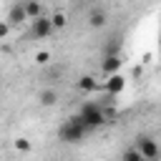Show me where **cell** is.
<instances>
[{
  "mask_svg": "<svg viewBox=\"0 0 161 161\" xmlns=\"http://www.w3.org/2000/svg\"><path fill=\"white\" fill-rule=\"evenodd\" d=\"M136 146H138V151L143 153V158H158V156H161V148H158V143H156L151 136H138V138H136Z\"/></svg>",
  "mask_w": 161,
  "mask_h": 161,
  "instance_id": "cell-3",
  "label": "cell"
},
{
  "mask_svg": "<svg viewBox=\"0 0 161 161\" xmlns=\"http://www.w3.org/2000/svg\"><path fill=\"white\" fill-rule=\"evenodd\" d=\"M5 20L10 23V28H20L25 20H30V18H28V13H25V3H15V5H10V10H8Z\"/></svg>",
  "mask_w": 161,
  "mask_h": 161,
  "instance_id": "cell-4",
  "label": "cell"
},
{
  "mask_svg": "<svg viewBox=\"0 0 161 161\" xmlns=\"http://www.w3.org/2000/svg\"><path fill=\"white\" fill-rule=\"evenodd\" d=\"M8 33H10V23L8 20H0V40L8 38Z\"/></svg>",
  "mask_w": 161,
  "mask_h": 161,
  "instance_id": "cell-17",
  "label": "cell"
},
{
  "mask_svg": "<svg viewBox=\"0 0 161 161\" xmlns=\"http://www.w3.org/2000/svg\"><path fill=\"white\" fill-rule=\"evenodd\" d=\"M58 101H60V96H58L55 88H40V91H38V103H40L43 108H53Z\"/></svg>",
  "mask_w": 161,
  "mask_h": 161,
  "instance_id": "cell-7",
  "label": "cell"
},
{
  "mask_svg": "<svg viewBox=\"0 0 161 161\" xmlns=\"http://www.w3.org/2000/svg\"><path fill=\"white\" fill-rule=\"evenodd\" d=\"M75 116L88 126V131H96V128H101V126L108 121V116H106V111H103V103H96V101H86V103L78 108Z\"/></svg>",
  "mask_w": 161,
  "mask_h": 161,
  "instance_id": "cell-1",
  "label": "cell"
},
{
  "mask_svg": "<svg viewBox=\"0 0 161 161\" xmlns=\"http://www.w3.org/2000/svg\"><path fill=\"white\" fill-rule=\"evenodd\" d=\"M23 3H25V13H28L30 20H35V18L43 15V3L40 0H23Z\"/></svg>",
  "mask_w": 161,
  "mask_h": 161,
  "instance_id": "cell-10",
  "label": "cell"
},
{
  "mask_svg": "<svg viewBox=\"0 0 161 161\" xmlns=\"http://www.w3.org/2000/svg\"><path fill=\"white\" fill-rule=\"evenodd\" d=\"M106 23H108L106 10H93V13L88 15V25H91V28H103Z\"/></svg>",
  "mask_w": 161,
  "mask_h": 161,
  "instance_id": "cell-11",
  "label": "cell"
},
{
  "mask_svg": "<svg viewBox=\"0 0 161 161\" xmlns=\"http://www.w3.org/2000/svg\"><path fill=\"white\" fill-rule=\"evenodd\" d=\"M53 30H55V28H53V20H50L48 15H40V18L33 20V35H35L38 40H45Z\"/></svg>",
  "mask_w": 161,
  "mask_h": 161,
  "instance_id": "cell-5",
  "label": "cell"
},
{
  "mask_svg": "<svg viewBox=\"0 0 161 161\" xmlns=\"http://www.w3.org/2000/svg\"><path fill=\"white\" fill-rule=\"evenodd\" d=\"M48 60H50V53H48V50H38V53H35V63H38V65H45Z\"/></svg>",
  "mask_w": 161,
  "mask_h": 161,
  "instance_id": "cell-16",
  "label": "cell"
},
{
  "mask_svg": "<svg viewBox=\"0 0 161 161\" xmlns=\"http://www.w3.org/2000/svg\"><path fill=\"white\" fill-rule=\"evenodd\" d=\"M88 133H91V131H88V126H86L78 116H73V118L63 121V126L58 128V138H60L63 143H80Z\"/></svg>",
  "mask_w": 161,
  "mask_h": 161,
  "instance_id": "cell-2",
  "label": "cell"
},
{
  "mask_svg": "<svg viewBox=\"0 0 161 161\" xmlns=\"http://www.w3.org/2000/svg\"><path fill=\"white\" fill-rule=\"evenodd\" d=\"M103 86L93 78V75H80V80H78V91L80 93H93V91H101Z\"/></svg>",
  "mask_w": 161,
  "mask_h": 161,
  "instance_id": "cell-9",
  "label": "cell"
},
{
  "mask_svg": "<svg viewBox=\"0 0 161 161\" xmlns=\"http://www.w3.org/2000/svg\"><path fill=\"white\" fill-rule=\"evenodd\" d=\"M113 43L111 45H106V55L108 53H121V45H123V40H118V38H111Z\"/></svg>",
  "mask_w": 161,
  "mask_h": 161,
  "instance_id": "cell-15",
  "label": "cell"
},
{
  "mask_svg": "<svg viewBox=\"0 0 161 161\" xmlns=\"http://www.w3.org/2000/svg\"><path fill=\"white\" fill-rule=\"evenodd\" d=\"M50 20H53V28H55V30H60V28H65V25H68V15H65V13H60V10H58V13H53V15H50Z\"/></svg>",
  "mask_w": 161,
  "mask_h": 161,
  "instance_id": "cell-12",
  "label": "cell"
},
{
  "mask_svg": "<svg viewBox=\"0 0 161 161\" xmlns=\"http://www.w3.org/2000/svg\"><path fill=\"white\" fill-rule=\"evenodd\" d=\"M121 158H126V161H141L143 158V153L138 151V146L136 148H126L123 153H121Z\"/></svg>",
  "mask_w": 161,
  "mask_h": 161,
  "instance_id": "cell-13",
  "label": "cell"
},
{
  "mask_svg": "<svg viewBox=\"0 0 161 161\" xmlns=\"http://www.w3.org/2000/svg\"><path fill=\"white\" fill-rule=\"evenodd\" d=\"M158 45H161V33H158Z\"/></svg>",
  "mask_w": 161,
  "mask_h": 161,
  "instance_id": "cell-18",
  "label": "cell"
},
{
  "mask_svg": "<svg viewBox=\"0 0 161 161\" xmlns=\"http://www.w3.org/2000/svg\"><path fill=\"white\" fill-rule=\"evenodd\" d=\"M101 86H103V91H106V93L118 96V93L126 88V78H123L121 73H108V80H103Z\"/></svg>",
  "mask_w": 161,
  "mask_h": 161,
  "instance_id": "cell-6",
  "label": "cell"
},
{
  "mask_svg": "<svg viewBox=\"0 0 161 161\" xmlns=\"http://www.w3.org/2000/svg\"><path fill=\"white\" fill-rule=\"evenodd\" d=\"M121 65H123L121 53H108V55L103 58V63H101V70H103V73H118Z\"/></svg>",
  "mask_w": 161,
  "mask_h": 161,
  "instance_id": "cell-8",
  "label": "cell"
},
{
  "mask_svg": "<svg viewBox=\"0 0 161 161\" xmlns=\"http://www.w3.org/2000/svg\"><path fill=\"white\" fill-rule=\"evenodd\" d=\"M13 146H15L18 151H23V153H28V151H30V141H28V138H23V136H20V138H15V141H13Z\"/></svg>",
  "mask_w": 161,
  "mask_h": 161,
  "instance_id": "cell-14",
  "label": "cell"
}]
</instances>
